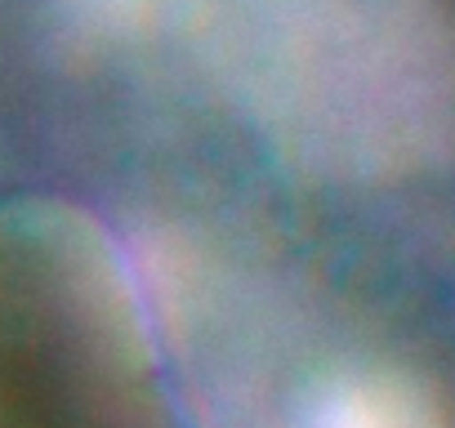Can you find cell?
<instances>
[{"label":"cell","instance_id":"1","mask_svg":"<svg viewBox=\"0 0 455 428\" xmlns=\"http://www.w3.org/2000/svg\"><path fill=\"white\" fill-rule=\"evenodd\" d=\"M304 428H428V419L411 392H393L388 384H339L313 401Z\"/></svg>","mask_w":455,"mask_h":428}]
</instances>
